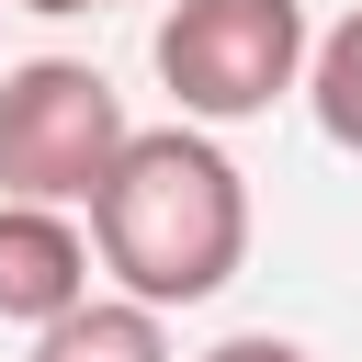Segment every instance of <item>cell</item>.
<instances>
[{"label":"cell","instance_id":"cell-5","mask_svg":"<svg viewBox=\"0 0 362 362\" xmlns=\"http://www.w3.org/2000/svg\"><path fill=\"white\" fill-rule=\"evenodd\" d=\"M34 362H170V328L147 317V305H102V294H79L57 328H34Z\"/></svg>","mask_w":362,"mask_h":362},{"label":"cell","instance_id":"cell-6","mask_svg":"<svg viewBox=\"0 0 362 362\" xmlns=\"http://www.w3.org/2000/svg\"><path fill=\"white\" fill-rule=\"evenodd\" d=\"M305 102H317V124H328L339 147H362V11H351L328 45H305Z\"/></svg>","mask_w":362,"mask_h":362},{"label":"cell","instance_id":"cell-8","mask_svg":"<svg viewBox=\"0 0 362 362\" xmlns=\"http://www.w3.org/2000/svg\"><path fill=\"white\" fill-rule=\"evenodd\" d=\"M23 11H124V0H23Z\"/></svg>","mask_w":362,"mask_h":362},{"label":"cell","instance_id":"cell-4","mask_svg":"<svg viewBox=\"0 0 362 362\" xmlns=\"http://www.w3.org/2000/svg\"><path fill=\"white\" fill-rule=\"evenodd\" d=\"M90 294V249L57 204H0V317L11 328H57Z\"/></svg>","mask_w":362,"mask_h":362},{"label":"cell","instance_id":"cell-2","mask_svg":"<svg viewBox=\"0 0 362 362\" xmlns=\"http://www.w3.org/2000/svg\"><path fill=\"white\" fill-rule=\"evenodd\" d=\"M124 136L136 124H124L102 68H79V57L0 68V192L11 204H90Z\"/></svg>","mask_w":362,"mask_h":362},{"label":"cell","instance_id":"cell-3","mask_svg":"<svg viewBox=\"0 0 362 362\" xmlns=\"http://www.w3.org/2000/svg\"><path fill=\"white\" fill-rule=\"evenodd\" d=\"M294 68H305V0H170L158 23V79L204 124L272 113Z\"/></svg>","mask_w":362,"mask_h":362},{"label":"cell","instance_id":"cell-7","mask_svg":"<svg viewBox=\"0 0 362 362\" xmlns=\"http://www.w3.org/2000/svg\"><path fill=\"white\" fill-rule=\"evenodd\" d=\"M204 362H317V351H294V339H272V328H249V339H215Z\"/></svg>","mask_w":362,"mask_h":362},{"label":"cell","instance_id":"cell-1","mask_svg":"<svg viewBox=\"0 0 362 362\" xmlns=\"http://www.w3.org/2000/svg\"><path fill=\"white\" fill-rule=\"evenodd\" d=\"M90 238H102V272L124 283V305H204L238 283L249 260V181L215 136L192 124H147L113 147L102 192H90Z\"/></svg>","mask_w":362,"mask_h":362}]
</instances>
